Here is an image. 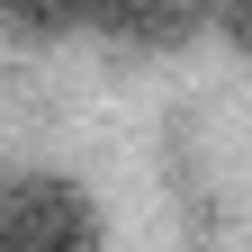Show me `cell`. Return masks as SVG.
Instances as JSON below:
<instances>
[{"mask_svg":"<svg viewBox=\"0 0 252 252\" xmlns=\"http://www.w3.org/2000/svg\"><path fill=\"white\" fill-rule=\"evenodd\" d=\"M0 243L9 252H99V216L72 180L54 171H27L0 189Z\"/></svg>","mask_w":252,"mask_h":252,"instance_id":"obj_1","label":"cell"},{"mask_svg":"<svg viewBox=\"0 0 252 252\" xmlns=\"http://www.w3.org/2000/svg\"><path fill=\"white\" fill-rule=\"evenodd\" d=\"M81 18L99 27L108 45H180L189 27H198V0H81Z\"/></svg>","mask_w":252,"mask_h":252,"instance_id":"obj_2","label":"cell"},{"mask_svg":"<svg viewBox=\"0 0 252 252\" xmlns=\"http://www.w3.org/2000/svg\"><path fill=\"white\" fill-rule=\"evenodd\" d=\"M0 18L27 27V36H54V27H72V18H81V0H0Z\"/></svg>","mask_w":252,"mask_h":252,"instance_id":"obj_3","label":"cell"},{"mask_svg":"<svg viewBox=\"0 0 252 252\" xmlns=\"http://www.w3.org/2000/svg\"><path fill=\"white\" fill-rule=\"evenodd\" d=\"M216 27H225L234 54H252V0H216Z\"/></svg>","mask_w":252,"mask_h":252,"instance_id":"obj_4","label":"cell"},{"mask_svg":"<svg viewBox=\"0 0 252 252\" xmlns=\"http://www.w3.org/2000/svg\"><path fill=\"white\" fill-rule=\"evenodd\" d=\"M0 252H9V243H0Z\"/></svg>","mask_w":252,"mask_h":252,"instance_id":"obj_5","label":"cell"}]
</instances>
